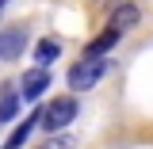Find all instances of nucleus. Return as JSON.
Listing matches in <instances>:
<instances>
[{
    "label": "nucleus",
    "mask_w": 153,
    "mask_h": 149,
    "mask_svg": "<svg viewBox=\"0 0 153 149\" xmlns=\"http://www.w3.org/2000/svg\"><path fill=\"white\" fill-rule=\"evenodd\" d=\"M111 69V61L107 57H80L73 69H69V88L73 92H84V88H96L103 76Z\"/></svg>",
    "instance_id": "1"
},
{
    "label": "nucleus",
    "mask_w": 153,
    "mask_h": 149,
    "mask_svg": "<svg viewBox=\"0 0 153 149\" xmlns=\"http://www.w3.org/2000/svg\"><path fill=\"white\" fill-rule=\"evenodd\" d=\"M73 119H76V99H73V96H61V99H54V103L46 107L42 126H46L50 134H57V130H65Z\"/></svg>",
    "instance_id": "2"
},
{
    "label": "nucleus",
    "mask_w": 153,
    "mask_h": 149,
    "mask_svg": "<svg viewBox=\"0 0 153 149\" xmlns=\"http://www.w3.org/2000/svg\"><path fill=\"white\" fill-rule=\"evenodd\" d=\"M27 50V27H4L0 31V57L4 61H12Z\"/></svg>",
    "instance_id": "3"
},
{
    "label": "nucleus",
    "mask_w": 153,
    "mask_h": 149,
    "mask_svg": "<svg viewBox=\"0 0 153 149\" xmlns=\"http://www.w3.org/2000/svg\"><path fill=\"white\" fill-rule=\"evenodd\" d=\"M19 88H23V99H38V96L50 88V69H31Z\"/></svg>",
    "instance_id": "4"
},
{
    "label": "nucleus",
    "mask_w": 153,
    "mask_h": 149,
    "mask_svg": "<svg viewBox=\"0 0 153 149\" xmlns=\"http://www.w3.org/2000/svg\"><path fill=\"white\" fill-rule=\"evenodd\" d=\"M119 35H123V31H115V27H103V31H100V35H96L92 42L84 46V57H103V54L115 46V42H119Z\"/></svg>",
    "instance_id": "5"
},
{
    "label": "nucleus",
    "mask_w": 153,
    "mask_h": 149,
    "mask_svg": "<svg viewBox=\"0 0 153 149\" xmlns=\"http://www.w3.org/2000/svg\"><path fill=\"white\" fill-rule=\"evenodd\" d=\"M42 119H46V111H38V107H35V115H27V119H23V122H19V126H16V134H12V142H8V145H4V149H19V145H23V142H27V134L35 130V126H38V122H42Z\"/></svg>",
    "instance_id": "6"
},
{
    "label": "nucleus",
    "mask_w": 153,
    "mask_h": 149,
    "mask_svg": "<svg viewBox=\"0 0 153 149\" xmlns=\"http://www.w3.org/2000/svg\"><path fill=\"white\" fill-rule=\"evenodd\" d=\"M134 23H138V8H134V4H126V8L111 12V23H107V27H115V31H126V27H134Z\"/></svg>",
    "instance_id": "7"
},
{
    "label": "nucleus",
    "mask_w": 153,
    "mask_h": 149,
    "mask_svg": "<svg viewBox=\"0 0 153 149\" xmlns=\"http://www.w3.org/2000/svg\"><path fill=\"white\" fill-rule=\"evenodd\" d=\"M16 111H19V96L4 84V88H0V119L8 122V119H16Z\"/></svg>",
    "instance_id": "8"
},
{
    "label": "nucleus",
    "mask_w": 153,
    "mask_h": 149,
    "mask_svg": "<svg viewBox=\"0 0 153 149\" xmlns=\"http://www.w3.org/2000/svg\"><path fill=\"white\" fill-rule=\"evenodd\" d=\"M100 4H103V8H107V12H119V8H126V4H130V0H100Z\"/></svg>",
    "instance_id": "9"
},
{
    "label": "nucleus",
    "mask_w": 153,
    "mask_h": 149,
    "mask_svg": "<svg viewBox=\"0 0 153 149\" xmlns=\"http://www.w3.org/2000/svg\"><path fill=\"white\" fill-rule=\"evenodd\" d=\"M38 54H42V57H54V54H57V42H42Z\"/></svg>",
    "instance_id": "10"
},
{
    "label": "nucleus",
    "mask_w": 153,
    "mask_h": 149,
    "mask_svg": "<svg viewBox=\"0 0 153 149\" xmlns=\"http://www.w3.org/2000/svg\"><path fill=\"white\" fill-rule=\"evenodd\" d=\"M4 4H8V0H0V8H4Z\"/></svg>",
    "instance_id": "11"
}]
</instances>
